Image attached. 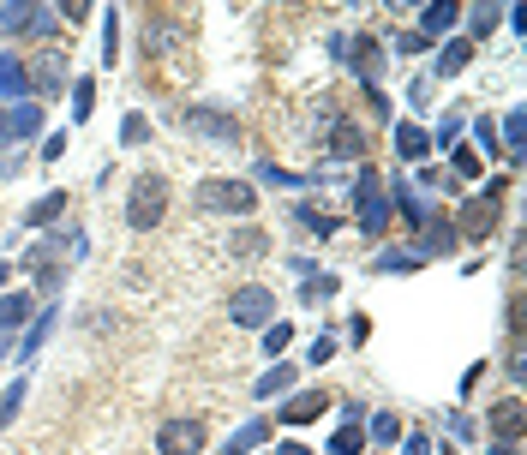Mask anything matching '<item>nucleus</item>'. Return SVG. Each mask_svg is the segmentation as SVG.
I'll return each mask as SVG.
<instances>
[{"instance_id": "nucleus-37", "label": "nucleus", "mask_w": 527, "mask_h": 455, "mask_svg": "<svg viewBox=\"0 0 527 455\" xmlns=\"http://www.w3.org/2000/svg\"><path fill=\"white\" fill-rule=\"evenodd\" d=\"M402 455H432V438H420V432H414V438H402Z\"/></svg>"}, {"instance_id": "nucleus-16", "label": "nucleus", "mask_w": 527, "mask_h": 455, "mask_svg": "<svg viewBox=\"0 0 527 455\" xmlns=\"http://www.w3.org/2000/svg\"><path fill=\"white\" fill-rule=\"evenodd\" d=\"M468 60H474V42H450V48L438 54V78H456Z\"/></svg>"}, {"instance_id": "nucleus-36", "label": "nucleus", "mask_w": 527, "mask_h": 455, "mask_svg": "<svg viewBox=\"0 0 527 455\" xmlns=\"http://www.w3.org/2000/svg\"><path fill=\"white\" fill-rule=\"evenodd\" d=\"M456 174H468V180H474V174H480V156H474V150H456Z\"/></svg>"}, {"instance_id": "nucleus-41", "label": "nucleus", "mask_w": 527, "mask_h": 455, "mask_svg": "<svg viewBox=\"0 0 527 455\" xmlns=\"http://www.w3.org/2000/svg\"><path fill=\"white\" fill-rule=\"evenodd\" d=\"M282 455H306V450H300V444H282Z\"/></svg>"}, {"instance_id": "nucleus-20", "label": "nucleus", "mask_w": 527, "mask_h": 455, "mask_svg": "<svg viewBox=\"0 0 527 455\" xmlns=\"http://www.w3.org/2000/svg\"><path fill=\"white\" fill-rule=\"evenodd\" d=\"M348 66H354L360 78H372V66H378V42H372V36H360V42H354V60H348Z\"/></svg>"}, {"instance_id": "nucleus-26", "label": "nucleus", "mask_w": 527, "mask_h": 455, "mask_svg": "<svg viewBox=\"0 0 527 455\" xmlns=\"http://www.w3.org/2000/svg\"><path fill=\"white\" fill-rule=\"evenodd\" d=\"M90 108H96V84H90V78H78V84H72V114L84 120Z\"/></svg>"}, {"instance_id": "nucleus-8", "label": "nucleus", "mask_w": 527, "mask_h": 455, "mask_svg": "<svg viewBox=\"0 0 527 455\" xmlns=\"http://www.w3.org/2000/svg\"><path fill=\"white\" fill-rule=\"evenodd\" d=\"M492 432H498L504 444H522V396H504V402L492 408Z\"/></svg>"}, {"instance_id": "nucleus-27", "label": "nucleus", "mask_w": 527, "mask_h": 455, "mask_svg": "<svg viewBox=\"0 0 527 455\" xmlns=\"http://www.w3.org/2000/svg\"><path fill=\"white\" fill-rule=\"evenodd\" d=\"M60 204H66V192H48V198H36V204H30V222H54V216H60Z\"/></svg>"}, {"instance_id": "nucleus-18", "label": "nucleus", "mask_w": 527, "mask_h": 455, "mask_svg": "<svg viewBox=\"0 0 527 455\" xmlns=\"http://www.w3.org/2000/svg\"><path fill=\"white\" fill-rule=\"evenodd\" d=\"M24 318H30V294H6V300H0V336L18 330Z\"/></svg>"}, {"instance_id": "nucleus-29", "label": "nucleus", "mask_w": 527, "mask_h": 455, "mask_svg": "<svg viewBox=\"0 0 527 455\" xmlns=\"http://www.w3.org/2000/svg\"><path fill=\"white\" fill-rule=\"evenodd\" d=\"M294 216H300V222H306V228H312V234H336V222H330V216H318V210H306V204H300V210H294Z\"/></svg>"}, {"instance_id": "nucleus-14", "label": "nucleus", "mask_w": 527, "mask_h": 455, "mask_svg": "<svg viewBox=\"0 0 527 455\" xmlns=\"http://www.w3.org/2000/svg\"><path fill=\"white\" fill-rule=\"evenodd\" d=\"M24 132H36V108L30 102H18L12 114H0V138H24Z\"/></svg>"}, {"instance_id": "nucleus-10", "label": "nucleus", "mask_w": 527, "mask_h": 455, "mask_svg": "<svg viewBox=\"0 0 527 455\" xmlns=\"http://www.w3.org/2000/svg\"><path fill=\"white\" fill-rule=\"evenodd\" d=\"M324 408H330V396H324V390H306L300 402H288V408H282V420H288V426H312Z\"/></svg>"}, {"instance_id": "nucleus-2", "label": "nucleus", "mask_w": 527, "mask_h": 455, "mask_svg": "<svg viewBox=\"0 0 527 455\" xmlns=\"http://www.w3.org/2000/svg\"><path fill=\"white\" fill-rule=\"evenodd\" d=\"M162 216H168V180H156V174L132 180V192H126V222H132V228H156Z\"/></svg>"}, {"instance_id": "nucleus-40", "label": "nucleus", "mask_w": 527, "mask_h": 455, "mask_svg": "<svg viewBox=\"0 0 527 455\" xmlns=\"http://www.w3.org/2000/svg\"><path fill=\"white\" fill-rule=\"evenodd\" d=\"M492 455H522V450H516V444H498V450H492Z\"/></svg>"}, {"instance_id": "nucleus-3", "label": "nucleus", "mask_w": 527, "mask_h": 455, "mask_svg": "<svg viewBox=\"0 0 527 455\" xmlns=\"http://www.w3.org/2000/svg\"><path fill=\"white\" fill-rule=\"evenodd\" d=\"M228 318H234L240 330H270V318H276V294H270V288H240V294L228 300Z\"/></svg>"}, {"instance_id": "nucleus-33", "label": "nucleus", "mask_w": 527, "mask_h": 455, "mask_svg": "<svg viewBox=\"0 0 527 455\" xmlns=\"http://www.w3.org/2000/svg\"><path fill=\"white\" fill-rule=\"evenodd\" d=\"M474 138H480V144H486V156H492V150H498V126H492V120H474Z\"/></svg>"}, {"instance_id": "nucleus-32", "label": "nucleus", "mask_w": 527, "mask_h": 455, "mask_svg": "<svg viewBox=\"0 0 527 455\" xmlns=\"http://www.w3.org/2000/svg\"><path fill=\"white\" fill-rule=\"evenodd\" d=\"M492 24H498V6H480L474 12V36H492Z\"/></svg>"}, {"instance_id": "nucleus-12", "label": "nucleus", "mask_w": 527, "mask_h": 455, "mask_svg": "<svg viewBox=\"0 0 527 455\" xmlns=\"http://www.w3.org/2000/svg\"><path fill=\"white\" fill-rule=\"evenodd\" d=\"M456 246V228L450 222H426V240L414 246V258H432V252H450Z\"/></svg>"}, {"instance_id": "nucleus-9", "label": "nucleus", "mask_w": 527, "mask_h": 455, "mask_svg": "<svg viewBox=\"0 0 527 455\" xmlns=\"http://www.w3.org/2000/svg\"><path fill=\"white\" fill-rule=\"evenodd\" d=\"M396 150H402L408 162H420V156H432V132L414 126V120H402V126H396Z\"/></svg>"}, {"instance_id": "nucleus-38", "label": "nucleus", "mask_w": 527, "mask_h": 455, "mask_svg": "<svg viewBox=\"0 0 527 455\" xmlns=\"http://www.w3.org/2000/svg\"><path fill=\"white\" fill-rule=\"evenodd\" d=\"M120 138H126V144H138V138H144V120H138V114H126V126H120Z\"/></svg>"}, {"instance_id": "nucleus-13", "label": "nucleus", "mask_w": 527, "mask_h": 455, "mask_svg": "<svg viewBox=\"0 0 527 455\" xmlns=\"http://www.w3.org/2000/svg\"><path fill=\"white\" fill-rule=\"evenodd\" d=\"M30 12H36L30 0H0V30H6V36H18V30H30Z\"/></svg>"}, {"instance_id": "nucleus-21", "label": "nucleus", "mask_w": 527, "mask_h": 455, "mask_svg": "<svg viewBox=\"0 0 527 455\" xmlns=\"http://www.w3.org/2000/svg\"><path fill=\"white\" fill-rule=\"evenodd\" d=\"M504 156L522 162V108H510V120H504Z\"/></svg>"}, {"instance_id": "nucleus-35", "label": "nucleus", "mask_w": 527, "mask_h": 455, "mask_svg": "<svg viewBox=\"0 0 527 455\" xmlns=\"http://www.w3.org/2000/svg\"><path fill=\"white\" fill-rule=\"evenodd\" d=\"M324 360H336V336H318L312 342V366H324Z\"/></svg>"}, {"instance_id": "nucleus-28", "label": "nucleus", "mask_w": 527, "mask_h": 455, "mask_svg": "<svg viewBox=\"0 0 527 455\" xmlns=\"http://www.w3.org/2000/svg\"><path fill=\"white\" fill-rule=\"evenodd\" d=\"M288 342H294V330H288V324H270V330H264V354H282Z\"/></svg>"}, {"instance_id": "nucleus-30", "label": "nucleus", "mask_w": 527, "mask_h": 455, "mask_svg": "<svg viewBox=\"0 0 527 455\" xmlns=\"http://www.w3.org/2000/svg\"><path fill=\"white\" fill-rule=\"evenodd\" d=\"M234 252H240V258H258V252H264V234H258V228H246V234L234 240Z\"/></svg>"}, {"instance_id": "nucleus-39", "label": "nucleus", "mask_w": 527, "mask_h": 455, "mask_svg": "<svg viewBox=\"0 0 527 455\" xmlns=\"http://www.w3.org/2000/svg\"><path fill=\"white\" fill-rule=\"evenodd\" d=\"M324 294H336V282H330V276H312V288H306V300H324Z\"/></svg>"}, {"instance_id": "nucleus-5", "label": "nucleus", "mask_w": 527, "mask_h": 455, "mask_svg": "<svg viewBox=\"0 0 527 455\" xmlns=\"http://www.w3.org/2000/svg\"><path fill=\"white\" fill-rule=\"evenodd\" d=\"M498 198H504V180H492L480 198H468V210H462V234L468 240H486L498 228Z\"/></svg>"}, {"instance_id": "nucleus-31", "label": "nucleus", "mask_w": 527, "mask_h": 455, "mask_svg": "<svg viewBox=\"0 0 527 455\" xmlns=\"http://www.w3.org/2000/svg\"><path fill=\"white\" fill-rule=\"evenodd\" d=\"M18 402H24V384H6V396H0V426L18 414Z\"/></svg>"}, {"instance_id": "nucleus-1", "label": "nucleus", "mask_w": 527, "mask_h": 455, "mask_svg": "<svg viewBox=\"0 0 527 455\" xmlns=\"http://www.w3.org/2000/svg\"><path fill=\"white\" fill-rule=\"evenodd\" d=\"M198 210H210V216H252L258 192L246 180H198Z\"/></svg>"}, {"instance_id": "nucleus-42", "label": "nucleus", "mask_w": 527, "mask_h": 455, "mask_svg": "<svg viewBox=\"0 0 527 455\" xmlns=\"http://www.w3.org/2000/svg\"><path fill=\"white\" fill-rule=\"evenodd\" d=\"M0 288H6V264H0Z\"/></svg>"}, {"instance_id": "nucleus-6", "label": "nucleus", "mask_w": 527, "mask_h": 455, "mask_svg": "<svg viewBox=\"0 0 527 455\" xmlns=\"http://www.w3.org/2000/svg\"><path fill=\"white\" fill-rule=\"evenodd\" d=\"M156 450L162 455H198L204 450V420H168L156 432Z\"/></svg>"}, {"instance_id": "nucleus-34", "label": "nucleus", "mask_w": 527, "mask_h": 455, "mask_svg": "<svg viewBox=\"0 0 527 455\" xmlns=\"http://www.w3.org/2000/svg\"><path fill=\"white\" fill-rule=\"evenodd\" d=\"M336 150H348V156H360V132H354V126H336Z\"/></svg>"}, {"instance_id": "nucleus-11", "label": "nucleus", "mask_w": 527, "mask_h": 455, "mask_svg": "<svg viewBox=\"0 0 527 455\" xmlns=\"http://www.w3.org/2000/svg\"><path fill=\"white\" fill-rule=\"evenodd\" d=\"M456 18H462V6H456V0H432V6L420 12V24H426V36H444V30H450Z\"/></svg>"}, {"instance_id": "nucleus-23", "label": "nucleus", "mask_w": 527, "mask_h": 455, "mask_svg": "<svg viewBox=\"0 0 527 455\" xmlns=\"http://www.w3.org/2000/svg\"><path fill=\"white\" fill-rule=\"evenodd\" d=\"M36 84H48V90H60V84H66V60H60V54H48V60L36 66Z\"/></svg>"}, {"instance_id": "nucleus-19", "label": "nucleus", "mask_w": 527, "mask_h": 455, "mask_svg": "<svg viewBox=\"0 0 527 455\" xmlns=\"http://www.w3.org/2000/svg\"><path fill=\"white\" fill-rule=\"evenodd\" d=\"M360 450H366V432H360V426H336L330 455H360Z\"/></svg>"}, {"instance_id": "nucleus-7", "label": "nucleus", "mask_w": 527, "mask_h": 455, "mask_svg": "<svg viewBox=\"0 0 527 455\" xmlns=\"http://www.w3.org/2000/svg\"><path fill=\"white\" fill-rule=\"evenodd\" d=\"M186 126H192V132H204V138H222V144H234V138H240V126H234L228 114H210V108H192V114H186Z\"/></svg>"}, {"instance_id": "nucleus-22", "label": "nucleus", "mask_w": 527, "mask_h": 455, "mask_svg": "<svg viewBox=\"0 0 527 455\" xmlns=\"http://www.w3.org/2000/svg\"><path fill=\"white\" fill-rule=\"evenodd\" d=\"M252 444H264V420H252V426H240V432H234V444H228V450H222V455H246V450H252Z\"/></svg>"}, {"instance_id": "nucleus-4", "label": "nucleus", "mask_w": 527, "mask_h": 455, "mask_svg": "<svg viewBox=\"0 0 527 455\" xmlns=\"http://www.w3.org/2000/svg\"><path fill=\"white\" fill-rule=\"evenodd\" d=\"M354 198H360V228H366V234H384V216H390V198H384V180H378V168H366V174H360V186H354Z\"/></svg>"}, {"instance_id": "nucleus-17", "label": "nucleus", "mask_w": 527, "mask_h": 455, "mask_svg": "<svg viewBox=\"0 0 527 455\" xmlns=\"http://www.w3.org/2000/svg\"><path fill=\"white\" fill-rule=\"evenodd\" d=\"M282 390H294V366H270V372L252 384V396H282Z\"/></svg>"}, {"instance_id": "nucleus-24", "label": "nucleus", "mask_w": 527, "mask_h": 455, "mask_svg": "<svg viewBox=\"0 0 527 455\" xmlns=\"http://www.w3.org/2000/svg\"><path fill=\"white\" fill-rule=\"evenodd\" d=\"M48 330H54V312H42V318H36V324H30V336H24V348H18V354H24V360H30V354H36V348H42V342H48Z\"/></svg>"}, {"instance_id": "nucleus-15", "label": "nucleus", "mask_w": 527, "mask_h": 455, "mask_svg": "<svg viewBox=\"0 0 527 455\" xmlns=\"http://www.w3.org/2000/svg\"><path fill=\"white\" fill-rule=\"evenodd\" d=\"M0 90H12V96H24V90H30V72H24V60H18V54H0Z\"/></svg>"}, {"instance_id": "nucleus-25", "label": "nucleus", "mask_w": 527, "mask_h": 455, "mask_svg": "<svg viewBox=\"0 0 527 455\" xmlns=\"http://www.w3.org/2000/svg\"><path fill=\"white\" fill-rule=\"evenodd\" d=\"M372 438L378 444H402V420L396 414H372Z\"/></svg>"}]
</instances>
